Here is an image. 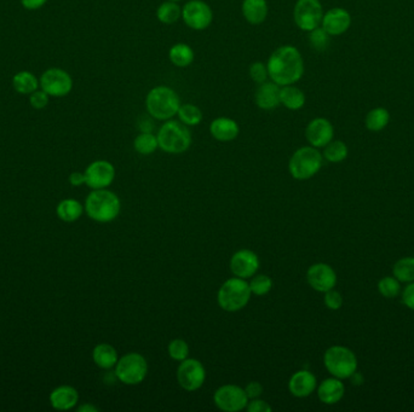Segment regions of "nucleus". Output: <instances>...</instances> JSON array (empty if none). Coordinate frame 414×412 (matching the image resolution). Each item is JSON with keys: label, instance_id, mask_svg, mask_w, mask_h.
I'll return each mask as SVG.
<instances>
[{"label": "nucleus", "instance_id": "obj_1", "mask_svg": "<svg viewBox=\"0 0 414 412\" xmlns=\"http://www.w3.org/2000/svg\"><path fill=\"white\" fill-rule=\"evenodd\" d=\"M267 68L269 79L275 84L296 85L304 75V60L296 46L282 45L271 52Z\"/></svg>", "mask_w": 414, "mask_h": 412}, {"label": "nucleus", "instance_id": "obj_2", "mask_svg": "<svg viewBox=\"0 0 414 412\" xmlns=\"http://www.w3.org/2000/svg\"><path fill=\"white\" fill-rule=\"evenodd\" d=\"M180 103V96L175 89L159 85L150 89L145 97V109L154 120L167 121L177 116Z\"/></svg>", "mask_w": 414, "mask_h": 412}, {"label": "nucleus", "instance_id": "obj_3", "mask_svg": "<svg viewBox=\"0 0 414 412\" xmlns=\"http://www.w3.org/2000/svg\"><path fill=\"white\" fill-rule=\"evenodd\" d=\"M86 214L97 223L114 221L119 217L121 202L118 195L107 189L92 190L85 201Z\"/></svg>", "mask_w": 414, "mask_h": 412}, {"label": "nucleus", "instance_id": "obj_4", "mask_svg": "<svg viewBox=\"0 0 414 412\" xmlns=\"http://www.w3.org/2000/svg\"><path fill=\"white\" fill-rule=\"evenodd\" d=\"M159 149L166 154L180 155L189 149L193 138L188 126L180 120H167L160 126L156 133Z\"/></svg>", "mask_w": 414, "mask_h": 412}, {"label": "nucleus", "instance_id": "obj_5", "mask_svg": "<svg viewBox=\"0 0 414 412\" xmlns=\"http://www.w3.org/2000/svg\"><path fill=\"white\" fill-rule=\"evenodd\" d=\"M251 295L249 282L234 276L220 285L217 293V303L225 312H239L250 303Z\"/></svg>", "mask_w": 414, "mask_h": 412}, {"label": "nucleus", "instance_id": "obj_6", "mask_svg": "<svg viewBox=\"0 0 414 412\" xmlns=\"http://www.w3.org/2000/svg\"><path fill=\"white\" fill-rule=\"evenodd\" d=\"M324 164V156L311 145L296 150L289 161V174L296 180H308L319 173Z\"/></svg>", "mask_w": 414, "mask_h": 412}, {"label": "nucleus", "instance_id": "obj_7", "mask_svg": "<svg viewBox=\"0 0 414 412\" xmlns=\"http://www.w3.org/2000/svg\"><path fill=\"white\" fill-rule=\"evenodd\" d=\"M148 362L137 352L126 353L115 365V378L126 386H137L145 381L148 375Z\"/></svg>", "mask_w": 414, "mask_h": 412}, {"label": "nucleus", "instance_id": "obj_8", "mask_svg": "<svg viewBox=\"0 0 414 412\" xmlns=\"http://www.w3.org/2000/svg\"><path fill=\"white\" fill-rule=\"evenodd\" d=\"M324 368L332 376L344 380L358 370V358L344 346H332L324 354Z\"/></svg>", "mask_w": 414, "mask_h": 412}, {"label": "nucleus", "instance_id": "obj_9", "mask_svg": "<svg viewBox=\"0 0 414 412\" xmlns=\"http://www.w3.org/2000/svg\"><path fill=\"white\" fill-rule=\"evenodd\" d=\"M324 6L320 0H297L293 8V21L303 32H311L321 25Z\"/></svg>", "mask_w": 414, "mask_h": 412}, {"label": "nucleus", "instance_id": "obj_10", "mask_svg": "<svg viewBox=\"0 0 414 412\" xmlns=\"http://www.w3.org/2000/svg\"><path fill=\"white\" fill-rule=\"evenodd\" d=\"M177 382L187 392H195L204 386L206 381V370L203 362L194 359L187 358L180 362L177 368Z\"/></svg>", "mask_w": 414, "mask_h": 412}, {"label": "nucleus", "instance_id": "obj_11", "mask_svg": "<svg viewBox=\"0 0 414 412\" xmlns=\"http://www.w3.org/2000/svg\"><path fill=\"white\" fill-rule=\"evenodd\" d=\"M182 20L193 30H205L214 21V11L204 0H189L182 8Z\"/></svg>", "mask_w": 414, "mask_h": 412}, {"label": "nucleus", "instance_id": "obj_12", "mask_svg": "<svg viewBox=\"0 0 414 412\" xmlns=\"http://www.w3.org/2000/svg\"><path fill=\"white\" fill-rule=\"evenodd\" d=\"M40 89L45 91L50 97H65L73 89V79L70 73L61 68L45 70L39 79Z\"/></svg>", "mask_w": 414, "mask_h": 412}, {"label": "nucleus", "instance_id": "obj_13", "mask_svg": "<svg viewBox=\"0 0 414 412\" xmlns=\"http://www.w3.org/2000/svg\"><path fill=\"white\" fill-rule=\"evenodd\" d=\"M214 402L220 410L225 412L242 411L249 404L245 388L236 384L220 386L214 394Z\"/></svg>", "mask_w": 414, "mask_h": 412}, {"label": "nucleus", "instance_id": "obj_14", "mask_svg": "<svg viewBox=\"0 0 414 412\" xmlns=\"http://www.w3.org/2000/svg\"><path fill=\"white\" fill-rule=\"evenodd\" d=\"M85 184L92 190L107 189L113 184L115 169L110 161L97 160L86 167Z\"/></svg>", "mask_w": 414, "mask_h": 412}, {"label": "nucleus", "instance_id": "obj_15", "mask_svg": "<svg viewBox=\"0 0 414 412\" xmlns=\"http://www.w3.org/2000/svg\"><path fill=\"white\" fill-rule=\"evenodd\" d=\"M258 255L250 249H240L230 259V271L235 277L249 279L253 277L260 268Z\"/></svg>", "mask_w": 414, "mask_h": 412}, {"label": "nucleus", "instance_id": "obj_16", "mask_svg": "<svg viewBox=\"0 0 414 412\" xmlns=\"http://www.w3.org/2000/svg\"><path fill=\"white\" fill-rule=\"evenodd\" d=\"M335 137V127L326 118H315L305 127V138L314 148H324Z\"/></svg>", "mask_w": 414, "mask_h": 412}, {"label": "nucleus", "instance_id": "obj_17", "mask_svg": "<svg viewBox=\"0 0 414 412\" xmlns=\"http://www.w3.org/2000/svg\"><path fill=\"white\" fill-rule=\"evenodd\" d=\"M307 281L310 287L316 292L326 293L331 289H335L337 284V273L327 263H314L307 271Z\"/></svg>", "mask_w": 414, "mask_h": 412}, {"label": "nucleus", "instance_id": "obj_18", "mask_svg": "<svg viewBox=\"0 0 414 412\" xmlns=\"http://www.w3.org/2000/svg\"><path fill=\"white\" fill-rule=\"evenodd\" d=\"M351 25V15L343 8H333L326 11L321 21V27L331 36L344 34Z\"/></svg>", "mask_w": 414, "mask_h": 412}, {"label": "nucleus", "instance_id": "obj_19", "mask_svg": "<svg viewBox=\"0 0 414 412\" xmlns=\"http://www.w3.org/2000/svg\"><path fill=\"white\" fill-rule=\"evenodd\" d=\"M318 388V381L314 373L308 370H300L293 373L289 381V391L293 397L307 398Z\"/></svg>", "mask_w": 414, "mask_h": 412}, {"label": "nucleus", "instance_id": "obj_20", "mask_svg": "<svg viewBox=\"0 0 414 412\" xmlns=\"http://www.w3.org/2000/svg\"><path fill=\"white\" fill-rule=\"evenodd\" d=\"M280 89L281 86L275 84L271 80L258 85V89H256L255 94L256 105L265 111L276 109L279 105H281Z\"/></svg>", "mask_w": 414, "mask_h": 412}, {"label": "nucleus", "instance_id": "obj_21", "mask_svg": "<svg viewBox=\"0 0 414 412\" xmlns=\"http://www.w3.org/2000/svg\"><path fill=\"white\" fill-rule=\"evenodd\" d=\"M210 133L216 140L222 143L233 142L239 137V124L231 118L220 116L211 121Z\"/></svg>", "mask_w": 414, "mask_h": 412}, {"label": "nucleus", "instance_id": "obj_22", "mask_svg": "<svg viewBox=\"0 0 414 412\" xmlns=\"http://www.w3.org/2000/svg\"><path fill=\"white\" fill-rule=\"evenodd\" d=\"M345 387L342 380L333 378H326L318 387V397L320 402L326 405H335L344 397Z\"/></svg>", "mask_w": 414, "mask_h": 412}, {"label": "nucleus", "instance_id": "obj_23", "mask_svg": "<svg viewBox=\"0 0 414 412\" xmlns=\"http://www.w3.org/2000/svg\"><path fill=\"white\" fill-rule=\"evenodd\" d=\"M241 14L247 23L260 25L267 20L269 14V6L267 0H242Z\"/></svg>", "mask_w": 414, "mask_h": 412}, {"label": "nucleus", "instance_id": "obj_24", "mask_svg": "<svg viewBox=\"0 0 414 412\" xmlns=\"http://www.w3.org/2000/svg\"><path fill=\"white\" fill-rule=\"evenodd\" d=\"M79 402V393L72 386H60L50 394L52 407L59 411H67L76 406Z\"/></svg>", "mask_w": 414, "mask_h": 412}, {"label": "nucleus", "instance_id": "obj_25", "mask_svg": "<svg viewBox=\"0 0 414 412\" xmlns=\"http://www.w3.org/2000/svg\"><path fill=\"white\" fill-rule=\"evenodd\" d=\"M305 94L296 85H286L280 89V103L291 111L300 110L305 105Z\"/></svg>", "mask_w": 414, "mask_h": 412}, {"label": "nucleus", "instance_id": "obj_26", "mask_svg": "<svg viewBox=\"0 0 414 412\" xmlns=\"http://www.w3.org/2000/svg\"><path fill=\"white\" fill-rule=\"evenodd\" d=\"M92 359L99 368L110 370L115 368L119 356L116 349L110 343H100L92 351Z\"/></svg>", "mask_w": 414, "mask_h": 412}, {"label": "nucleus", "instance_id": "obj_27", "mask_svg": "<svg viewBox=\"0 0 414 412\" xmlns=\"http://www.w3.org/2000/svg\"><path fill=\"white\" fill-rule=\"evenodd\" d=\"M195 52L190 45L177 43L169 50V60L177 68H187L194 62Z\"/></svg>", "mask_w": 414, "mask_h": 412}, {"label": "nucleus", "instance_id": "obj_28", "mask_svg": "<svg viewBox=\"0 0 414 412\" xmlns=\"http://www.w3.org/2000/svg\"><path fill=\"white\" fill-rule=\"evenodd\" d=\"M84 210L85 209L81 206L79 201L74 199H67L61 201L56 208V213L62 221L74 223L83 215Z\"/></svg>", "mask_w": 414, "mask_h": 412}, {"label": "nucleus", "instance_id": "obj_29", "mask_svg": "<svg viewBox=\"0 0 414 412\" xmlns=\"http://www.w3.org/2000/svg\"><path fill=\"white\" fill-rule=\"evenodd\" d=\"M12 86L21 95H30L40 89L39 79L33 73L22 70L12 78Z\"/></svg>", "mask_w": 414, "mask_h": 412}, {"label": "nucleus", "instance_id": "obj_30", "mask_svg": "<svg viewBox=\"0 0 414 412\" xmlns=\"http://www.w3.org/2000/svg\"><path fill=\"white\" fill-rule=\"evenodd\" d=\"M156 19L163 25H175L182 19V8L178 3L166 0L156 9Z\"/></svg>", "mask_w": 414, "mask_h": 412}, {"label": "nucleus", "instance_id": "obj_31", "mask_svg": "<svg viewBox=\"0 0 414 412\" xmlns=\"http://www.w3.org/2000/svg\"><path fill=\"white\" fill-rule=\"evenodd\" d=\"M390 113L383 107L373 108L369 110L366 118H364V124L366 129L371 132H380L389 124Z\"/></svg>", "mask_w": 414, "mask_h": 412}, {"label": "nucleus", "instance_id": "obj_32", "mask_svg": "<svg viewBox=\"0 0 414 412\" xmlns=\"http://www.w3.org/2000/svg\"><path fill=\"white\" fill-rule=\"evenodd\" d=\"M134 149L137 154L145 156L154 154L155 151L159 149L156 134L153 132H140L134 140Z\"/></svg>", "mask_w": 414, "mask_h": 412}, {"label": "nucleus", "instance_id": "obj_33", "mask_svg": "<svg viewBox=\"0 0 414 412\" xmlns=\"http://www.w3.org/2000/svg\"><path fill=\"white\" fill-rule=\"evenodd\" d=\"M349 154L348 145L342 140H332L324 148V159L331 164H340L343 162Z\"/></svg>", "mask_w": 414, "mask_h": 412}, {"label": "nucleus", "instance_id": "obj_34", "mask_svg": "<svg viewBox=\"0 0 414 412\" xmlns=\"http://www.w3.org/2000/svg\"><path fill=\"white\" fill-rule=\"evenodd\" d=\"M178 120L182 124H185L188 127L198 126L201 124V121L204 119V114L200 109L198 105H192V103H185L180 105L178 113H177Z\"/></svg>", "mask_w": 414, "mask_h": 412}, {"label": "nucleus", "instance_id": "obj_35", "mask_svg": "<svg viewBox=\"0 0 414 412\" xmlns=\"http://www.w3.org/2000/svg\"><path fill=\"white\" fill-rule=\"evenodd\" d=\"M393 274L395 279H399L400 282H404V283L414 282L413 257L400 259L399 261H396L393 268Z\"/></svg>", "mask_w": 414, "mask_h": 412}, {"label": "nucleus", "instance_id": "obj_36", "mask_svg": "<svg viewBox=\"0 0 414 412\" xmlns=\"http://www.w3.org/2000/svg\"><path fill=\"white\" fill-rule=\"evenodd\" d=\"M251 293L256 296H265L273 289V279L267 274H257L251 277Z\"/></svg>", "mask_w": 414, "mask_h": 412}, {"label": "nucleus", "instance_id": "obj_37", "mask_svg": "<svg viewBox=\"0 0 414 412\" xmlns=\"http://www.w3.org/2000/svg\"><path fill=\"white\" fill-rule=\"evenodd\" d=\"M331 35L320 25L318 28L309 32V44L314 50L322 52L327 50L329 45Z\"/></svg>", "mask_w": 414, "mask_h": 412}, {"label": "nucleus", "instance_id": "obj_38", "mask_svg": "<svg viewBox=\"0 0 414 412\" xmlns=\"http://www.w3.org/2000/svg\"><path fill=\"white\" fill-rule=\"evenodd\" d=\"M167 351L169 356L177 362H182L189 357V345L182 338L172 340L167 346Z\"/></svg>", "mask_w": 414, "mask_h": 412}, {"label": "nucleus", "instance_id": "obj_39", "mask_svg": "<svg viewBox=\"0 0 414 412\" xmlns=\"http://www.w3.org/2000/svg\"><path fill=\"white\" fill-rule=\"evenodd\" d=\"M400 281L395 277H384L378 283V290L380 293L386 299H394L400 293Z\"/></svg>", "mask_w": 414, "mask_h": 412}, {"label": "nucleus", "instance_id": "obj_40", "mask_svg": "<svg viewBox=\"0 0 414 412\" xmlns=\"http://www.w3.org/2000/svg\"><path fill=\"white\" fill-rule=\"evenodd\" d=\"M249 74H250L251 80L257 85L263 84V83L268 81V79H269L267 63H263V62H260V61L253 62V63L250 65Z\"/></svg>", "mask_w": 414, "mask_h": 412}, {"label": "nucleus", "instance_id": "obj_41", "mask_svg": "<svg viewBox=\"0 0 414 412\" xmlns=\"http://www.w3.org/2000/svg\"><path fill=\"white\" fill-rule=\"evenodd\" d=\"M49 97L50 96L48 95L45 91H43L41 89H37L30 95V103L32 108L37 110L44 109L49 105Z\"/></svg>", "mask_w": 414, "mask_h": 412}, {"label": "nucleus", "instance_id": "obj_42", "mask_svg": "<svg viewBox=\"0 0 414 412\" xmlns=\"http://www.w3.org/2000/svg\"><path fill=\"white\" fill-rule=\"evenodd\" d=\"M324 301L326 307L329 308V310H332V311L340 310L342 307V305H343L342 294L335 290V289H331V290L324 293Z\"/></svg>", "mask_w": 414, "mask_h": 412}, {"label": "nucleus", "instance_id": "obj_43", "mask_svg": "<svg viewBox=\"0 0 414 412\" xmlns=\"http://www.w3.org/2000/svg\"><path fill=\"white\" fill-rule=\"evenodd\" d=\"M246 410L249 412H271L273 409L270 406L269 402L262 400L260 398H256L249 400Z\"/></svg>", "mask_w": 414, "mask_h": 412}, {"label": "nucleus", "instance_id": "obj_44", "mask_svg": "<svg viewBox=\"0 0 414 412\" xmlns=\"http://www.w3.org/2000/svg\"><path fill=\"white\" fill-rule=\"evenodd\" d=\"M263 391H265L263 386L260 382H256V381H252L245 387V392H246L249 400L260 398L263 394Z\"/></svg>", "mask_w": 414, "mask_h": 412}, {"label": "nucleus", "instance_id": "obj_45", "mask_svg": "<svg viewBox=\"0 0 414 412\" xmlns=\"http://www.w3.org/2000/svg\"><path fill=\"white\" fill-rule=\"evenodd\" d=\"M402 303L406 307L414 311V282H411L404 288V293H402Z\"/></svg>", "mask_w": 414, "mask_h": 412}, {"label": "nucleus", "instance_id": "obj_46", "mask_svg": "<svg viewBox=\"0 0 414 412\" xmlns=\"http://www.w3.org/2000/svg\"><path fill=\"white\" fill-rule=\"evenodd\" d=\"M153 118L148 115V116H142L138 120V129L140 132H153L154 129V122H153Z\"/></svg>", "mask_w": 414, "mask_h": 412}, {"label": "nucleus", "instance_id": "obj_47", "mask_svg": "<svg viewBox=\"0 0 414 412\" xmlns=\"http://www.w3.org/2000/svg\"><path fill=\"white\" fill-rule=\"evenodd\" d=\"M48 0H21L22 6L27 10H38L45 6Z\"/></svg>", "mask_w": 414, "mask_h": 412}, {"label": "nucleus", "instance_id": "obj_48", "mask_svg": "<svg viewBox=\"0 0 414 412\" xmlns=\"http://www.w3.org/2000/svg\"><path fill=\"white\" fill-rule=\"evenodd\" d=\"M70 183L73 186H80V185L85 184V174L80 173V172H74L70 175Z\"/></svg>", "mask_w": 414, "mask_h": 412}, {"label": "nucleus", "instance_id": "obj_49", "mask_svg": "<svg viewBox=\"0 0 414 412\" xmlns=\"http://www.w3.org/2000/svg\"><path fill=\"white\" fill-rule=\"evenodd\" d=\"M78 411L97 412L99 411V409H97L96 406H94V405H91V404H84V405H81V406L78 407Z\"/></svg>", "mask_w": 414, "mask_h": 412}, {"label": "nucleus", "instance_id": "obj_50", "mask_svg": "<svg viewBox=\"0 0 414 412\" xmlns=\"http://www.w3.org/2000/svg\"><path fill=\"white\" fill-rule=\"evenodd\" d=\"M350 378H351V381H353L354 384H361V383L364 382V378L361 376V373H356V371L350 376Z\"/></svg>", "mask_w": 414, "mask_h": 412}, {"label": "nucleus", "instance_id": "obj_51", "mask_svg": "<svg viewBox=\"0 0 414 412\" xmlns=\"http://www.w3.org/2000/svg\"><path fill=\"white\" fill-rule=\"evenodd\" d=\"M170 1H176V3H178V1H180V0H170Z\"/></svg>", "mask_w": 414, "mask_h": 412}]
</instances>
